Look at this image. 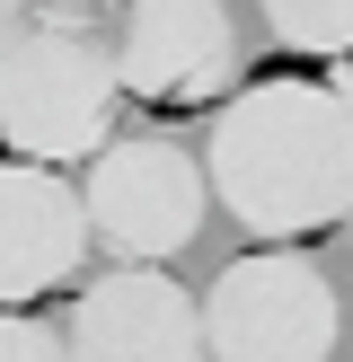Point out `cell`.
Here are the masks:
<instances>
[{
    "instance_id": "1",
    "label": "cell",
    "mask_w": 353,
    "mask_h": 362,
    "mask_svg": "<svg viewBox=\"0 0 353 362\" xmlns=\"http://www.w3.org/2000/svg\"><path fill=\"white\" fill-rule=\"evenodd\" d=\"M203 186L265 247L335 230L353 212V106L335 98V80H300V71L239 80L212 106Z\"/></svg>"
},
{
    "instance_id": "2",
    "label": "cell",
    "mask_w": 353,
    "mask_h": 362,
    "mask_svg": "<svg viewBox=\"0 0 353 362\" xmlns=\"http://www.w3.org/2000/svg\"><path fill=\"white\" fill-rule=\"evenodd\" d=\"M115 115H124L115 45L88 35L80 18H27L0 45V141H9V159L88 168L115 141Z\"/></svg>"
},
{
    "instance_id": "3",
    "label": "cell",
    "mask_w": 353,
    "mask_h": 362,
    "mask_svg": "<svg viewBox=\"0 0 353 362\" xmlns=\"http://www.w3.org/2000/svg\"><path fill=\"white\" fill-rule=\"evenodd\" d=\"M80 212H88V239L115 265H168L176 247H194V230L212 212V186H203V159L186 141L115 133L80 177Z\"/></svg>"
},
{
    "instance_id": "4",
    "label": "cell",
    "mask_w": 353,
    "mask_h": 362,
    "mask_svg": "<svg viewBox=\"0 0 353 362\" xmlns=\"http://www.w3.org/2000/svg\"><path fill=\"white\" fill-rule=\"evenodd\" d=\"M335 283L300 247H256L221 265L203 292V354L212 362H327L335 354Z\"/></svg>"
},
{
    "instance_id": "5",
    "label": "cell",
    "mask_w": 353,
    "mask_h": 362,
    "mask_svg": "<svg viewBox=\"0 0 353 362\" xmlns=\"http://www.w3.org/2000/svg\"><path fill=\"white\" fill-rule=\"evenodd\" d=\"M239 71H247V45L221 0H124V27H115L124 106L194 115V106H221Z\"/></svg>"
},
{
    "instance_id": "6",
    "label": "cell",
    "mask_w": 353,
    "mask_h": 362,
    "mask_svg": "<svg viewBox=\"0 0 353 362\" xmlns=\"http://www.w3.org/2000/svg\"><path fill=\"white\" fill-rule=\"evenodd\" d=\"M71 362H212L203 354V300L159 265H106L62 318Z\"/></svg>"
},
{
    "instance_id": "7",
    "label": "cell",
    "mask_w": 353,
    "mask_h": 362,
    "mask_svg": "<svg viewBox=\"0 0 353 362\" xmlns=\"http://www.w3.org/2000/svg\"><path fill=\"white\" fill-rule=\"evenodd\" d=\"M88 257L97 239H88L80 186L35 159H0V310H35L44 292L80 283Z\"/></svg>"
},
{
    "instance_id": "8",
    "label": "cell",
    "mask_w": 353,
    "mask_h": 362,
    "mask_svg": "<svg viewBox=\"0 0 353 362\" xmlns=\"http://www.w3.org/2000/svg\"><path fill=\"white\" fill-rule=\"evenodd\" d=\"M256 9L282 53H318V62L353 53V0H256Z\"/></svg>"
},
{
    "instance_id": "9",
    "label": "cell",
    "mask_w": 353,
    "mask_h": 362,
    "mask_svg": "<svg viewBox=\"0 0 353 362\" xmlns=\"http://www.w3.org/2000/svg\"><path fill=\"white\" fill-rule=\"evenodd\" d=\"M0 362H71V345H62V327H53V318L0 310Z\"/></svg>"
},
{
    "instance_id": "10",
    "label": "cell",
    "mask_w": 353,
    "mask_h": 362,
    "mask_svg": "<svg viewBox=\"0 0 353 362\" xmlns=\"http://www.w3.org/2000/svg\"><path fill=\"white\" fill-rule=\"evenodd\" d=\"M106 9H124V0H44V18H80V27L106 18Z\"/></svg>"
},
{
    "instance_id": "11",
    "label": "cell",
    "mask_w": 353,
    "mask_h": 362,
    "mask_svg": "<svg viewBox=\"0 0 353 362\" xmlns=\"http://www.w3.org/2000/svg\"><path fill=\"white\" fill-rule=\"evenodd\" d=\"M18 27H27V0H0V45H9Z\"/></svg>"
},
{
    "instance_id": "12",
    "label": "cell",
    "mask_w": 353,
    "mask_h": 362,
    "mask_svg": "<svg viewBox=\"0 0 353 362\" xmlns=\"http://www.w3.org/2000/svg\"><path fill=\"white\" fill-rule=\"evenodd\" d=\"M335 98L353 106V53H345V62H335Z\"/></svg>"
},
{
    "instance_id": "13",
    "label": "cell",
    "mask_w": 353,
    "mask_h": 362,
    "mask_svg": "<svg viewBox=\"0 0 353 362\" xmlns=\"http://www.w3.org/2000/svg\"><path fill=\"white\" fill-rule=\"evenodd\" d=\"M345 230H353V212H345Z\"/></svg>"
}]
</instances>
